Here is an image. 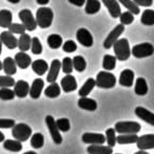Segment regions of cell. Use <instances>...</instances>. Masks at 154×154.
Here are the masks:
<instances>
[{"instance_id":"1","label":"cell","mask_w":154,"mask_h":154,"mask_svg":"<svg viewBox=\"0 0 154 154\" xmlns=\"http://www.w3.org/2000/svg\"><path fill=\"white\" fill-rule=\"evenodd\" d=\"M113 50L116 58L120 61L128 60L131 56L130 45H129L128 39L126 38H119L118 40H116L113 45Z\"/></svg>"},{"instance_id":"2","label":"cell","mask_w":154,"mask_h":154,"mask_svg":"<svg viewBox=\"0 0 154 154\" xmlns=\"http://www.w3.org/2000/svg\"><path fill=\"white\" fill-rule=\"evenodd\" d=\"M54 19V13L50 8H39L36 12L37 26L41 29H48L51 26Z\"/></svg>"},{"instance_id":"3","label":"cell","mask_w":154,"mask_h":154,"mask_svg":"<svg viewBox=\"0 0 154 154\" xmlns=\"http://www.w3.org/2000/svg\"><path fill=\"white\" fill-rule=\"evenodd\" d=\"M96 87L100 89H111L114 88L116 85V77L111 72H107V71H101L97 74L96 78Z\"/></svg>"},{"instance_id":"4","label":"cell","mask_w":154,"mask_h":154,"mask_svg":"<svg viewBox=\"0 0 154 154\" xmlns=\"http://www.w3.org/2000/svg\"><path fill=\"white\" fill-rule=\"evenodd\" d=\"M118 134H137L140 131V124L136 122H118L114 126Z\"/></svg>"},{"instance_id":"5","label":"cell","mask_w":154,"mask_h":154,"mask_svg":"<svg viewBox=\"0 0 154 154\" xmlns=\"http://www.w3.org/2000/svg\"><path fill=\"white\" fill-rule=\"evenodd\" d=\"M12 130V135L15 139L21 141H26L31 136H32V129L26 124H17L13 127Z\"/></svg>"},{"instance_id":"6","label":"cell","mask_w":154,"mask_h":154,"mask_svg":"<svg viewBox=\"0 0 154 154\" xmlns=\"http://www.w3.org/2000/svg\"><path fill=\"white\" fill-rule=\"evenodd\" d=\"M154 53V47L152 43L150 42H143L136 45L132 48L131 50V54L134 56L135 58H145L152 56Z\"/></svg>"},{"instance_id":"7","label":"cell","mask_w":154,"mask_h":154,"mask_svg":"<svg viewBox=\"0 0 154 154\" xmlns=\"http://www.w3.org/2000/svg\"><path fill=\"white\" fill-rule=\"evenodd\" d=\"M45 124L49 129L50 135H51L53 141L56 145H60L62 143V136L60 134V131L58 129L57 125H56V120L54 119V117L52 115H48L45 117Z\"/></svg>"},{"instance_id":"8","label":"cell","mask_w":154,"mask_h":154,"mask_svg":"<svg viewBox=\"0 0 154 154\" xmlns=\"http://www.w3.org/2000/svg\"><path fill=\"white\" fill-rule=\"evenodd\" d=\"M19 16L20 20H21L22 24L26 26V29L28 31H34L36 30L37 26V22H36V18L34 17L33 13L28 9H24V10H21L18 14Z\"/></svg>"},{"instance_id":"9","label":"cell","mask_w":154,"mask_h":154,"mask_svg":"<svg viewBox=\"0 0 154 154\" xmlns=\"http://www.w3.org/2000/svg\"><path fill=\"white\" fill-rule=\"evenodd\" d=\"M125 31V26L122 23L117 24L111 32L109 33V35L107 36V38L103 41V48L105 49H111V47H113V45L115 43L116 40H118L120 37V35L124 33Z\"/></svg>"},{"instance_id":"10","label":"cell","mask_w":154,"mask_h":154,"mask_svg":"<svg viewBox=\"0 0 154 154\" xmlns=\"http://www.w3.org/2000/svg\"><path fill=\"white\" fill-rule=\"evenodd\" d=\"M82 139L85 143L88 145H103L106 143V135L101 133H84Z\"/></svg>"},{"instance_id":"11","label":"cell","mask_w":154,"mask_h":154,"mask_svg":"<svg viewBox=\"0 0 154 154\" xmlns=\"http://www.w3.org/2000/svg\"><path fill=\"white\" fill-rule=\"evenodd\" d=\"M76 38H77V41H78L80 45L86 48L92 47L93 43H94V39H93L92 34L90 33V31H88L85 28H82L77 31Z\"/></svg>"},{"instance_id":"12","label":"cell","mask_w":154,"mask_h":154,"mask_svg":"<svg viewBox=\"0 0 154 154\" xmlns=\"http://www.w3.org/2000/svg\"><path fill=\"white\" fill-rule=\"evenodd\" d=\"M0 40H1L2 45H5L10 50H14L18 47V39L10 31H5V32L1 33L0 34Z\"/></svg>"},{"instance_id":"13","label":"cell","mask_w":154,"mask_h":154,"mask_svg":"<svg viewBox=\"0 0 154 154\" xmlns=\"http://www.w3.org/2000/svg\"><path fill=\"white\" fill-rule=\"evenodd\" d=\"M136 145L139 150L146 151V150L154 149V134H143L138 136Z\"/></svg>"},{"instance_id":"14","label":"cell","mask_w":154,"mask_h":154,"mask_svg":"<svg viewBox=\"0 0 154 154\" xmlns=\"http://www.w3.org/2000/svg\"><path fill=\"white\" fill-rule=\"evenodd\" d=\"M60 85H61V88L63 90V92L66 93H71L77 89V82L72 74H66L61 79Z\"/></svg>"},{"instance_id":"15","label":"cell","mask_w":154,"mask_h":154,"mask_svg":"<svg viewBox=\"0 0 154 154\" xmlns=\"http://www.w3.org/2000/svg\"><path fill=\"white\" fill-rule=\"evenodd\" d=\"M134 113H135V115L138 118H140L141 120H143V122H146L147 124L154 127V113H152L151 111H149V110L143 107H136Z\"/></svg>"},{"instance_id":"16","label":"cell","mask_w":154,"mask_h":154,"mask_svg":"<svg viewBox=\"0 0 154 154\" xmlns=\"http://www.w3.org/2000/svg\"><path fill=\"white\" fill-rule=\"evenodd\" d=\"M60 68H61V62H60V60L54 59L53 61H52L50 68H49V73H48V76H47V82H48L52 84V82H56L58 75H59Z\"/></svg>"},{"instance_id":"17","label":"cell","mask_w":154,"mask_h":154,"mask_svg":"<svg viewBox=\"0 0 154 154\" xmlns=\"http://www.w3.org/2000/svg\"><path fill=\"white\" fill-rule=\"evenodd\" d=\"M14 59H15V62L18 68L22 69V70H26V69H28L32 64V58L26 52H21V51L18 52L15 55Z\"/></svg>"},{"instance_id":"18","label":"cell","mask_w":154,"mask_h":154,"mask_svg":"<svg viewBox=\"0 0 154 154\" xmlns=\"http://www.w3.org/2000/svg\"><path fill=\"white\" fill-rule=\"evenodd\" d=\"M14 92L17 97L24 98L30 93V85L26 80H18L17 82H15V86H14Z\"/></svg>"},{"instance_id":"19","label":"cell","mask_w":154,"mask_h":154,"mask_svg":"<svg viewBox=\"0 0 154 154\" xmlns=\"http://www.w3.org/2000/svg\"><path fill=\"white\" fill-rule=\"evenodd\" d=\"M105 7L108 9L110 15L113 18H118L122 14V10H120V5L118 0H101Z\"/></svg>"},{"instance_id":"20","label":"cell","mask_w":154,"mask_h":154,"mask_svg":"<svg viewBox=\"0 0 154 154\" xmlns=\"http://www.w3.org/2000/svg\"><path fill=\"white\" fill-rule=\"evenodd\" d=\"M134 72L130 69H126L120 73L119 76V85L122 87L130 88L134 84Z\"/></svg>"},{"instance_id":"21","label":"cell","mask_w":154,"mask_h":154,"mask_svg":"<svg viewBox=\"0 0 154 154\" xmlns=\"http://www.w3.org/2000/svg\"><path fill=\"white\" fill-rule=\"evenodd\" d=\"M45 88V82L41 78H36V79L33 82L32 86L30 87V95L33 99H38L40 97L42 90Z\"/></svg>"},{"instance_id":"22","label":"cell","mask_w":154,"mask_h":154,"mask_svg":"<svg viewBox=\"0 0 154 154\" xmlns=\"http://www.w3.org/2000/svg\"><path fill=\"white\" fill-rule=\"evenodd\" d=\"M2 70L5 73L10 76H13L17 72V64L15 62V59L12 57H7L2 61Z\"/></svg>"},{"instance_id":"23","label":"cell","mask_w":154,"mask_h":154,"mask_svg":"<svg viewBox=\"0 0 154 154\" xmlns=\"http://www.w3.org/2000/svg\"><path fill=\"white\" fill-rule=\"evenodd\" d=\"M31 66H32L33 72L38 76H42L47 71H49V64L43 59H37L35 61H32Z\"/></svg>"},{"instance_id":"24","label":"cell","mask_w":154,"mask_h":154,"mask_svg":"<svg viewBox=\"0 0 154 154\" xmlns=\"http://www.w3.org/2000/svg\"><path fill=\"white\" fill-rule=\"evenodd\" d=\"M87 151L89 154H113V148L103 145H90Z\"/></svg>"},{"instance_id":"25","label":"cell","mask_w":154,"mask_h":154,"mask_svg":"<svg viewBox=\"0 0 154 154\" xmlns=\"http://www.w3.org/2000/svg\"><path fill=\"white\" fill-rule=\"evenodd\" d=\"M77 103H78V107L80 109L87 110V111H95L97 109L96 100L92 98H88V97H80Z\"/></svg>"},{"instance_id":"26","label":"cell","mask_w":154,"mask_h":154,"mask_svg":"<svg viewBox=\"0 0 154 154\" xmlns=\"http://www.w3.org/2000/svg\"><path fill=\"white\" fill-rule=\"evenodd\" d=\"M95 87H96V82H95L94 78H88V79L86 80V82L82 85V88L79 89L78 95H79L80 97H87L92 92Z\"/></svg>"},{"instance_id":"27","label":"cell","mask_w":154,"mask_h":154,"mask_svg":"<svg viewBox=\"0 0 154 154\" xmlns=\"http://www.w3.org/2000/svg\"><path fill=\"white\" fill-rule=\"evenodd\" d=\"M134 92L138 96H145L148 93V84L143 77H138L135 82Z\"/></svg>"},{"instance_id":"28","label":"cell","mask_w":154,"mask_h":154,"mask_svg":"<svg viewBox=\"0 0 154 154\" xmlns=\"http://www.w3.org/2000/svg\"><path fill=\"white\" fill-rule=\"evenodd\" d=\"M101 3L99 0H87L86 1V8L85 11L89 15H94L100 11Z\"/></svg>"},{"instance_id":"29","label":"cell","mask_w":154,"mask_h":154,"mask_svg":"<svg viewBox=\"0 0 154 154\" xmlns=\"http://www.w3.org/2000/svg\"><path fill=\"white\" fill-rule=\"evenodd\" d=\"M3 148L11 152H20L22 150V143L17 139H5L3 141Z\"/></svg>"},{"instance_id":"30","label":"cell","mask_w":154,"mask_h":154,"mask_svg":"<svg viewBox=\"0 0 154 154\" xmlns=\"http://www.w3.org/2000/svg\"><path fill=\"white\" fill-rule=\"evenodd\" d=\"M31 45H32V38L30 35L28 34H21L18 39V48L21 52H28L31 49Z\"/></svg>"},{"instance_id":"31","label":"cell","mask_w":154,"mask_h":154,"mask_svg":"<svg viewBox=\"0 0 154 154\" xmlns=\"http://www.w3.org/2000/svg\"><path fill=\"white\" fill-rule=\"evenodd\" d=\"M13 20V14L9 10H1L0 11V26L1 28H9Z\"/></svg>"},{"instance_id":"32","label":"cell","mask_w":154,"mask_h":154,"mask_svg":"<svg viewBox=\"0 0 154 154\" xmlns=\"http://www.w3.org/2000/svg\"><path fill=\"white\" fill-rule=\"evenodd\" d=\"M138 139L137 134H119L116 136V141L119 145H130V143H135Z\"/></svg>"},{"instance_id":"33","label":"cell","mask_w":154,"mask_h":154,"mask_svg":"<svg viewBox=\"0 0 154 154\" xmlns=\"http://www.w3.org/2000/svg\"><path fill=\"white\" fill-rule=\"evenodd\" d=\"M45 95L49 98H56L60 95V86L57 82H52L45 90Z\"/></svg>"},{"instance_id":"34","label":"cell","mask_w":154,"mask_h":154,"mask_svg":"<svg viewBox=\"0 0 154 154\" xmlns=\"http://www.w3.org/2000/svg\"><path fill=\"white\" fill-rule=\"evenodd\" d=\"M47 42L49 47L53 50H57L60 47H62V37L58 34H51L47 39Z\"/></svg>"},{"instance_id":"35","label":"cell","mask_w":154,"mask_h":154,"mask_svg":"<svg viewBox=\"0 0 154 154\" xmlns=\"http://www.w3.org/2000/svg\"><path fill=\"white\" fill-rule=\"evenodd\" d=\"M140 22L145 26H153L154 24V10H145L141 14Z\"/></svg>"},{"instance_id":"36","label":"cell","mask_w":154,"mask_h":154,"mask_svg":"<svg viewBox=\"0 0 154 154\" xmlns=\"http://www.w3.org/2000/svg\"><path fill=\"white\" fill-rule=\"evenodd\" d=\"M116 56L113 55H105L103 59V68L107 71H112L116 66Z\"/></svg>"},{"instance_id":"37","label":"cell","mask_w":154,"mask_h":154,"mask_svg":"<svg viewBox=\"0 0 154 154\" xmlns=\"http://www.w3.org/2000/svg\"><path fill=\"white\" fill-rule=\"evenodd\" d=\"M118 2L122 3L129 12H131L134 15H138L140 13V10H139L138 5L133 1V0H118Z\"/></svg>"},{"instance_id":"38","label":"cell","mask_w":154,"mask_h":154,"mask_svg":"<svg viewBox=\"0 0 154 154\" xmlns=\"http://www.w3.org/2000/svg\"><path fill=\"white\" fill-rule=\"evenodd\" d=\"M73 66L77 72H84L87 68V61L82 56L77 55L73 58Z\"/></svg>"},{"instance_id":"39","label":"cell","mask_w":154,"mask_h":154,"mask_svg":"<svg viewBox=\"0 0 154 154\" xmlns=\"http://www.w3.org/2000/svg\"><path fill=\"white\" fill-rule=\"evenodd\" d=\"M45 143V136L41 133H35L31 136V146L34 149H40Z\"/></svg>"},{"instance_id":"40","label":"cell","mask_w":154,"mask_h":154,"mask_svg":"<svg viewBox=\"0 0 154 154\" xmlns=\"http://www.w3.org/2000/svg\"><path fill=\"white\" fill-rule=\"evenodd\" d=\"M106 141L108 143V146L114 147L116 145V131L114 128H109L106 131Z\"/></svg>"},{"instance_id":"41","label":"cell","mask_w":154,"mask_h":154,"mask_svg":"<svg viewBox=\"0 0 154 154\" xmlns=\"http://www.w3.org/2000/svg\"><path fill=\"white\" fill-rule=\"evenodd\" d=\"M15 92L10 88H1L0 89V99L2 100H13L15 98Z\"/></svg>"},{"instance_id":"42","label":"cell","mask_w":154,"mask_h":154,"mask_svg":"<svg viewBox=\"0 0 154 154\" xmlns=\"http://www.w3.org/2000/svg\"><path fill=\"white\" fill-rule=\"evenodd\" d=\"M61 69L62 72L66 73V74H71L73 72V59L70 57H64L61 61Z\"/></svg>"},{"instance_id":"43","label":"cell","mask_w":154,"mask_h":154,"mask_svg":"<svg viewBox=\"0 0 154 154\" xmlns=\"http://www.w3.org/2000/svg\"><path fill=\"white\" fill-rule=\"evenodd\" d=\"M15 86V79L10 75L0 76V88H11Z\"/></svg>"},{"instance_id":"44","label":"cell","mask_w":154,"mask_h":154,"mask_svg":"<svg viewBox=\"0 0 154 154\" xmlns=\"http://www.w3.org/2000/svg\"><path fill=\"white\" fill-rule=\"evenodd\" d=\"M31 50H32V53L35 54V55H39V54L42 53V45H41L38 37H33L32 38Z\"/></svg>"},{"instance_id":"45","label":"cell","mask_w":154,"mask_h":154,"mask_svg":"<svg viewBox=\"0 0 154 154\" xmlns=\"http://www.w3.org/2000/svg\"><path fill=\"white\" fill-rule=\"evenodd\" d=\"M119 19H120V23H122L124 26H129V24H131L134 21V14L127 11L125 13L120 14Z\"/></svg>"},{"instance_id":"46","label":"cell","mask_w":154,"mask_h":154,"mask_svg":"<svg viewBox=\"0 0 154 154\" xmlns=\"http://www.w3.org/2000/svg\"><path fill=\"white\" fill-rule=\"evenodd\" d=\"M56 125H57L59 131H61V132H68L71 129L70 120L68 118H58L56 120Z\"/></svg>"},{"instance_id":"47","label":"cell","mask_w":154,"mask_h":154,"mask_svg":"<svg viewBox=\"0 0 154 154\" xmlns=\"http://www.w3.org/2000/svg\"><path fill=\"white\" fill-rule=\"evenodd\" d=\"M9 31L11 33H13L14 35L15 34L21 35V34H24V33H26V29L22 23H11L9 26Z\"/></svg>"},{"instance_id":"48","label":"cell","mask_w":154,"mask_h":154,"mask_svg":"<svg viewBox=\"0 0 154 154\" xmlns=\"http://www.w3.org/2000/svg\"><path fill=\"white\" fill-rule=\"evenodd\" d=\"M77 49V45L74 40H66V42L62 45V50L66 53H73Z\"/></svg>"},{"instance_id":"49","label":"cell","mask_w":154,"mask_h":154,"mask_svg":"<svg viewBox=\"0 0 154 154\" xmlns=\"http://www.w3.org/2000/svg\"><path fill=\"white\" fill-rule=\"evenodd\" d=\"M15 120L9 118H0V129H10L15 126Z\"/></svg>"},{"instance_id":"50","label":"cell","mask_w":154,"mask_h":154,"mask_svg":"<svg viewBox=\"0 0 154 154\" xmlns=\"http://www.w3.org/2000/svg\"><path fill=\"white\" fill-rule=\"evenodd\" d=\"M138 7H145L149 8L153 5V0H133Z\"/></svg>"},{"instance_id":"51","label":"cell","mask_w":154,"mask_h":154,"mask_svg":"<svg viewBox=\"0 0 154 154\" xmlns=\"http://www.w3.org/2000/svg\"><path fill=\"white\" fill-rule=\"evenodd\" d=\"M86 1L87 0H69V2L73 5H76V7L80 8V7H84L86 5Z\"/></svg>"},{"instance_id":"52","label":"cell","mask_w":154,"mask_h":154,"mask_svg":"<svg viewBox=\"0 0 154 154\" xmlns=\"http://www.w3.org/2000/svg\"><path fill=\"white\" fill-rule=\"evenodd\" d=\"M50 0H36V2L40 5H47L49 3Z\"/></svg>"},{"instance_id":"53","label":"cell","mask_w":154,"mask_h":154,"mask_svg":"<svg viewBox=\"0 0 154 154\" xmlns=\"http://www.w3.org/2000/svg\"><path fill=\"white\" fill-rule=\"evenodd\" d=\"M5 134H3L1 131H0V143H2V141H5Z\"/></svg>"},{"instance_id":"54","label":"cell","mask_w":154,"mask_h":154,"mask_svg":"<svg viewBox=\"0 0 154 154\" xmlns=\"http://www.w3.org/2000/svg\"><path fill=\"white\" fill-rule=\"evenodd\" d=\"M134 154H149V153H148V152H146L145 150H139V151L135 152Z\"/></svg>"},{"instance_id":"55","label":"cell","mask_w":154,"mask_h":154,"mask_svg":"<svg viewBox=\"0 0 154 154\" xmlns=\"http://www.w3.org/2000/svg\"><path fill=\"white\" fill-rule=\"evenodd\" d=\"M9 2L13 3V5H16V3H19L20 2V0H8Z\"/></svg>"},{"instance_id":"56","label":"cell","mask_w":154,"mask_h":154,"mask_svg":"<svg viewBox=\"0 0 154 154\" xmlns=\"http://www.w3.org/2000/svg\"><path fill=\"white\" fill-rule=\"evenodd\" d=\"M23 154H37L35 151H28V152H24Z\"/></svg>"},{"instance_id":"57","label":"cell","mask_w":154,"mask_h":154,"mask_svg":"<svg viewBox=\"0 0 154 154\" xmlns=\"http://www.w3.org/2000/svg\"><path fill=\"white\" fill-rule=\"evenodd\" d=\"M1 52H2V42L0 40V54H1Z\"/></svg>"},{"instance_id":"58","label":"cell","mask_w":154,"mask_h":154,"mask_svg":"<svg viewBox=\"0 0 154 154\" xmlns=\"http://www.w3.org/2000/svg\"><path fill=\"white\" fill-rule=\"evenodd\" d=\"M1 70H2V62L0 61V71H1Z\"/></svg>"},{"instance_id":"59","label":"cell","mask_w":154,"mask_h":154,"mask_svg":"<svg viewBox=\"0 0 154 154\" xmlns=\"http://www.w3.org/2000/svg\"><path fill=\"white\" fill-rule=\"evenodd\" d=\"M116 154H122V153H116Z\"/></svg>"}]
</instances>
